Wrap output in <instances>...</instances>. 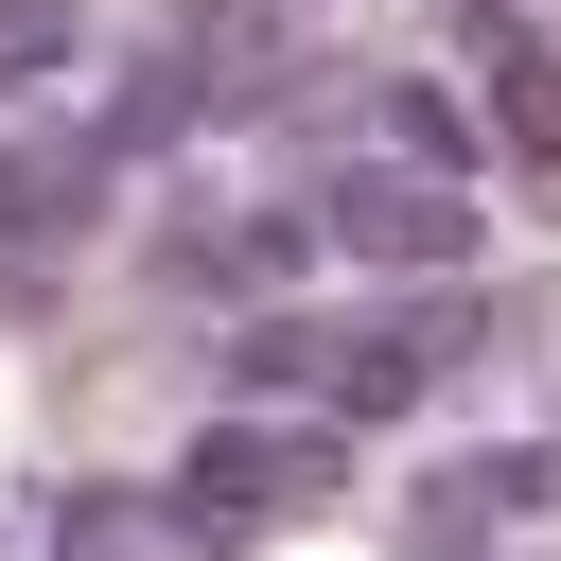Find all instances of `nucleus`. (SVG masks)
Returning <instances> with one entry per match:
<instances>
[{
	"mask_svg": "<svg viewBox=\"0 0 561 561\" xmlns=\"http://www.w3.org/2000/svg\"><path fill=\"white\" fill-rule=\"evenodd\" d=\"M333 228L351 245H456V210H421V193H333Z\"/></svg>",
	"mask_w": 561,
	"mask_h": 561,
	"instance_id": "nucleus-3",
	"label": "nucleus"
},
{
	"mask_svg": "<svg viewBox=\"0 0 561 561\" xmlns=\"http://www.w3.org/2000/svg\"><path fill=\"white\" fill-rule=\"evenodd\" d=\"M193 491H316V438H298V456H280V438H228Z\"/></svg>",
	"mask_w": 561,
	"mask_h": 561,
	"instance_id": "nucleus-4",
	"label": "nucleus"
},
{
	"mask_svg": "<svg viewBox=\"0 0 561 561\" xmlns=\"http://www.w3.org/2000/svg\"><path fill=\"white\" fill-rule=\"evenodd\" d=\"M35 70H70V0H0V105H18Z\"/></svg>",
	"mask_w": 561,
	"mask_h": 561,
	"instance_id": "nucleus-2",
	"label": "nucleus"
},
{
	"mask_svg": "<svg viewBox=\"0 0 561 561\" xmlns=\"http://www.w3.org/2000/svg\"><path fill=\"white\" fill-rule=\"evenodd\" d=\"M88 210V140H53V158H0V245H53Z\"/></svg>",
	"mask_w": 561,
	"mask_h": 561,
	"instance_id": "nucleus-1",
	"label": "nucleus"
}]
</instances>
